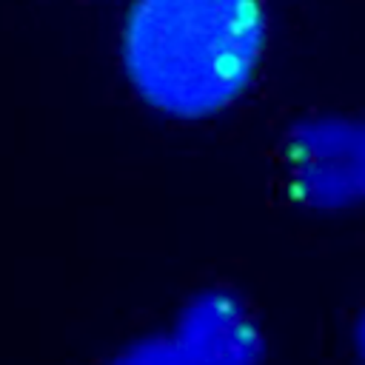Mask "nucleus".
<instances>
[{
  "mask_svg": "<svg viewBox=\"0 0 365 365\" xmlns=\"http://www.w3.org/2000/svg\"><path fill=\"white\" fill-rule=\"evenodd\" d=\"M268 51L262 0H134L120 31L131 91L168 120L231 111Z\"/></svg>",
  "mask_w": 365,
  "mask_h": 365,
  "instance_id": "f257e3e1",
  "label": "nucleus"
},
{
  "mask_svg": "<svg viewBox=\"0 0 365 365\" xmlns=\"http://www.w3.org/2000/svg\"><path fill=\"white\" fill-rule=\"evenodd\" d=\"M165 334L188 365H262L268 348L254 305L225 285L188 294Z\"/></svg>",
  "mask_w": 365,
  "mask_h": 365,
  "instance_id": "f03ea898",
  "label": "nucleus"
},
{
  "mask_svg": "<svg viewBox=\"0 0 365 365\" xmlns=\"http://www.w3.org/2000/svg\"><path fill=\"white\" fill-rule=\"evenodd\" d=\"M103 365H188L165 331L145 334L117 348Z\"/></svg>",
  "mask_w": 365,
  "mask_h": 365,
  "instance_id": "7ed1b4c3",
  "label": "nucleus"
},
{
  "mask_svg": "<svg viewBox=\"0 0 365 365\" xmlns=\"http://www.w3.org/2000/svg\"><path fill=\"white\" fill-rule=\"evenodd\" d=\"M351 351H354V365H365V308L359 311V317H356V322H354Z\"/></svg>",
  "mask_w": 365,
  "mask_h": 365,
  "instance_id": "20e7f679",
  "label": "nucleus"
},
{
  "mask_svg": "<svg viewBox=\"0 0 365 365\" xmlns=\"http://www.w3.org/2000/svg\"><path fill=\"white\" fill-rule=\"evenodd\" d=\"M359 145H362V191H365V117H359Z\"/></svg>",
  "mask_w": 365,
  "mask_h": 365,
  "instance_id": "39448f33",
  "label": "nucleus"
}]
</instances>
